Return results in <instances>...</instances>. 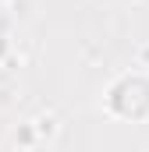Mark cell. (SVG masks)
<instances>
[{
  "label": "cell",
  "mask_w": 149,
  "mask_h": 152,
  "mask_svg": "<svg viewBox=\"0 0 149 152\" xmlns=\"http://www.w3.org/2000/svg\"><path fill=\"white\" fill-rule=\"evenodd\" d=\"M32 127H36L39 142H57V134H60V124H57V117H50V113L36 117V120H32Z\"/></svg>",
  "instance_id": "6da1fadb"
},
{
  "label": "cell",
  "mask_w": 149,
  "mask_h": 152,
  "mask_svg": "<svg viewBox=\"0 0 149 152\" xmlns=\"http://www.w3.org/2000/svg\"><path fill=\"white\" fill-rule=\"evenodd\" d=\"M0 4H11V0H0Z\"/></svg>",
  "instance_id": "7a4b0ae2"
}]
</instances>
